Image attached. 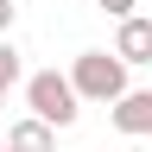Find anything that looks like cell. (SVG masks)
<instances>
[{"mask_svg": "<svg viewBox=\"0 0 152 152\" xmlns=\"http://www.w3.org/2000/svg\"><path fill=\"white\" fill-rule=\"evenodd\" d=\"M0 152H7V146H0Z\"/></svg>", "mask_w": 152, "mask_h": 152, "instance_id": "10", "label": "cell"}, {"mask_svg": "<svg viewBox=\"0 0 152 152\" xmlns=\"http://www.w3.org/2000/svg\"><path fill=\"white\" fill-rule=\"evenodd\" d=\"M13 13H19V7H13V0H0V32H7V26H13Z\"/></svg>", "mask_w": 152, "mask_h": 152, "instance_id": "8", "label": "cell"}, {"mask_svg": "<svg viewBox=\"0 0 152 152\" xmlns=\"http://www.w3.org/2000/svg\"><path fill=\"white\" fill-rule=\"evenodd\" d=\"M114 57H121V64H152V19L133 13L127 26L114 32Z\"/></svg>", "mask_w": 152, "mask_h": 152, "instance_id": "4", "label": "cell"}, {"mask_svg": "<svg viewBox=\"0 0 152 152\" xmlns=\"http://www.w3.org/2000/svg\"><path fill=\"white\" fill-rule=\"evenodd\" d=\"M26 102H32V114L45 127H76V102H83V95H76V83L70 76H57V70H38V76H26Z\"/></svg>", "mask_w": 152, "mask_h": 152, "instance_id": "2", "label": "cell"}, {"mask_svg": "<svg viewBox=\"0 0 152 152\" xmlns=\"http://www.w3.org/2000/svg\"><path fill=\"white\" fill-rule=\"evenodd\" d=\"M70 83H76V95H83V102H127V64L114 51H83L70 64Z\"/></svg>", "mask_w": 152, "mask_h": 152, "instance_id": "1", "label": "cell"}, {"mask_svg": "<svg viewBox=\"0 0 152 152\" xmlns=\"http://www.w3.org/2000/svg\"><path fill=\"white\" fill-rule=\"evenodd\" d=\"M13 83H19V51L0 38V89H13Z\"/></svg>", "mask_w": 152, "mask_h": 152, "instance_id": "6", "label": "cell"}, {"mask_svg": "<svg viewBox=\"0 0 152 152\" xmlns=\"http://www.w3.org/2000/svg\"><path fill=\"white\" fill-rule=\"evenodd\" d=\"M108 121H114V133H127V140H146L152 133V89H133L127 102H114Z\"/></svg>", "mask_w": 152, "mask_h": 152, "instance_id": "3", "label": "cell"}, {"mask_svg": "<svg viewBox=\"0 0 152 152\" xmlns=\"http://www.w3.org/2000/svg\"><path fill=\"white\" fill-rule=\"evenodd\" d=\"M7 152H57V127H45L38 114H26V121L7 127Z\"/></svg>", "mask_w": 152, "mask_h": 152, "instance_id": "5", "label": "cell"}, {"mask_svg": "<svg viewBox=\"0 0 152 152\" xmlns=\"http://www.w3.org/2000/svg\"><path fill=\"white\" fill-rule=\"evenodd\" d=\"M0 108H7V89H0Z\"/></svg>", "mask_w": 152, "mask_h": 152, "instance_id": "9", "label": "cell"}, {"mask_svg": "<svg viewBox=\"0 0 152 152\" xmlns=\"http://www.w3.org/2000/svg\"><path fill=\"white\" fill-rule=\"evenodd\" d=\"M95 7H102L108 19H121V26H127V19H133V7H140V0H95Z\"/></svg>", "mask_w": 152, "mask_h": 152, "instance_id": "7", "label": "cell"}]
</instances>
